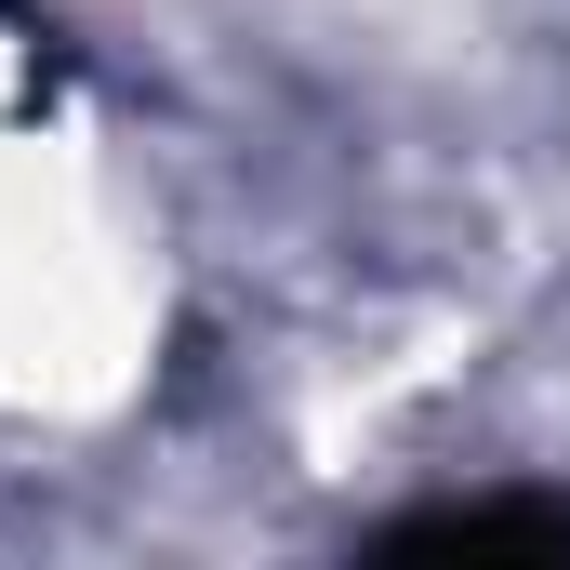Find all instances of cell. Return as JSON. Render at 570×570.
Wrapping results in <instances>:
<instances>
[{
  "label": "cell",
  "mask_w": 570,
  "mask_h": 570,
  "mask_svg": "<svg viewBox=\"0 0 570 570\" xmlns=\"http://www.w3.org/2000/svg\"><path fill=\"white\" fill-rule=\"evenodd\" d=\"M399 544L412 558H478V544H544V558H570V504H438Z\"/></svg>",
  "instance_id": "1"
}]
</instances>
